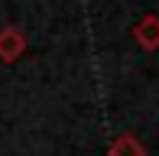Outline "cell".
I'll return each mask as SVG.
<instances>
[{
	"label": "cell",
	"instance_id": "cell-1",
	"mask_svg": "<svg viewBox=\"0 0 159 156\" xmlns=\"http://www.w3.org/2000/svg\"><path fill=\"white\" fill-rule=\"evenodd\" d=\"M133 42L140 49H146V52H156V49H159V16H156V13H146V16L136 20Z\"/></svg>",
	"mask_w": 159,
	"mask_h": 156
},
{
	"label": "cell",
	"instance_id": "cell-2",
	"mask_svg": "<svg viewBox=\"0 0 159 156\" xmlns=\"http://www.w3.org/2000/svg\"><path fill=\"white\" fill-rule=\"evenodd\" d=\"M26 52V36L16 30V26H3L0 30V62H16L20 55Z\"/></svg>",
	"mask_w": 159,
	"mask_h": 156
},
{
	"label": "cell",
	"instance_id": "cell-3",
	"mask_svg": "<svg viewBox=\"0 0 159 156\" xmlns=\"http://www.w3.org/2000/svg\"><path fill=\"white\" fill-rule=\"evenodd\" d=\"M107 156H146V146L133 137V133H117L107 146Z\"/></svg>",
	"mask_w": 159,
	"mask_h": 156
}]
</instances>
